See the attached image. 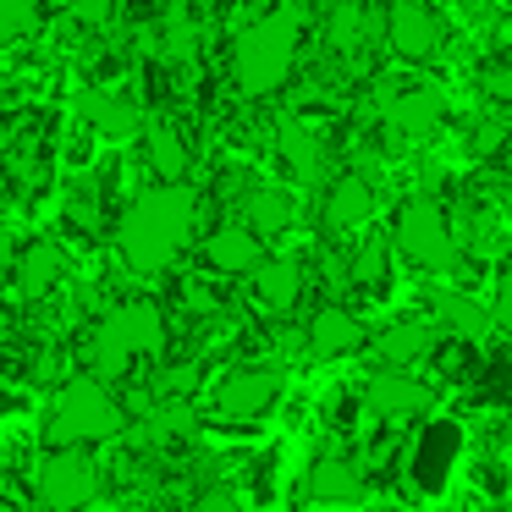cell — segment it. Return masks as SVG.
<instances>
[{"instance_id": "8992f818", "label": "cell", "mask_w": 512, "mask_h": 512, "mask_svg": "<svg viewBox=\"0 0 512 512\" xmlns=\"http://www.w3.org/2000/svg\"><path fill=\"white\" fill-rule=\"evenodd\" d=\"M34 496L45 512H83L100 496V468L83 457V446H56L34 468Z\"/></svg>"}, {"instance_id": "d6986e66", "label": "cell", "mask_w": 512, "mask_h": 512, "mask_svg": "<svg viewBox=\"0 0 512 512\" xmlns=\"http://www.w3.org/2000/svg\"><path fill=\"white\" fill-rule=\"evenodd\" d=\"M243 221L254 226L259 237H281L298 221V199H292L287 188H276V182H254V188L243 193Z\"/></svg>"}, {"instance_id": "cb8c5ba5", "label": "cell", "mask_w": 512, "mask_h": 512, "mask_svg": "<svg viewBox=\"0 0 512 512\" xmlns=\"http://www.w3.org/2000/svg\"><path fill=\"white\" fill-rule=\"evenodd\" d=\"M391 254H397L391 237H364V248L347 259V287H380L391 270Z\"/></svg>"}, {"instance_id": "5bb4252c", "label": "cell", "mask_w": 512, "mask_h": 512, "mask_svg": "<svg viewBox=\"0 0 512 512\" xmlns=\"http://www.w3.org/2000/svg\"><path fill=\"white\" fill-rule=\"evenodd\" d=\"M248 292H254L259 314H292L303 298V259L292 254H270L265 265L248 276Z\"/></svg>"}, {"instance_id": "9a60e30c", "label": "cell", "mask_w": 512, "mask_h": 512, "mask_svg": "<svg viewBox=\"0 0 512 512\" xmlns=\"http://www.w3.org/2000/svg\"><path fill=\"white\" fill-rule=\"evenodd\" d=\"M12 281H17V298H50V292L67 281V248H61L56 237H34V243L17 254Z\"/></svg>"}, {"instance_id": "d4e9b609", "label": "cell", "mask_w": 512, "mask_h": 512, "mask_svg": "<svg viewBox=\"0 0 512 512\" xmlns=\"http://www.w3.org/2000/svg\"><path fill=\"white\" fill-rule=\"evenodd\" d=\"M325 45H331L336 56H353V50L364 45V6H358V0H336V12L325 17Z\"/></svg>"}, {"instance_id": "f1b7e54d", "label": "cell", "mask_w": 512, "mask_h": 512, "mask_svg": "<svg viewBox=\"0 0 512 512\" xmlns=\"http://www.w3.org/2000/svg\"><path fill=\"white\" fill-rule=\"evenodd\" d=\"M490 314H496V331L512 336V259H507V270H501V281H496V303H490Z\"/></svg>"}, {"instance_id": "8fae6325", "label": "cell", "mask_w": 512, "mask_h": 512, "mask_svg": "<svg viewBox=\"0 0 512 512\" xmlns=\"http://www.w3.org/2000/svg\"><path fill=\"white\" fill-rule=\"evenodd\" d=\"M265 259H270L265 237H259L248 221H221V226H210V237H204V265H210L215 276H254Z\"/></svg>"}, {"instance_id": "ac0fdd59", "label": "cell", "mask_w": 512, "mask_h": 512, "mask_svg": "<svg viewBox=\"0 0 512 512\" xmlns=\"http://www.w3.org/2000/svg\"><path fill=\"white\" fill-rule=\"evenodd\" d=\"M452 457H457V424H430V430L413 441L408 479L424 490V496H435V490L446 485V468H452Z\"/></svg>"}, {"instance_id": "5b68a950", "label": "cell", "mask_w": 512, "mask_h": 512, "mask_svg": "<svg viewBox=\"0 0 512 512\" xmlns=\"http://www.w3.org/2000/svg\"><path fill=\"white\" fill-rule=\"evenodd\" d=\"M391 243L413 270H452L457 265V221L446 215L441 199L413 193L391 221Z\"/></svg>"}, {"instance_id": "7402d4cb", "label": "cell", "mask_w": 512, "mask_h": 512, "mask_svg": "<svg viewBox=\"0 0 512 512\" xmlns=\"http://www.w3.org/2000/svg\"><path fill=\"white\" fill-rule=\"evenodd\" d=\"M276 149H281V160L292 166L298 182H320L325 177V144H320V133H314L309 122L287 116V122L276 127Z\"/></svg>"}, {"instance_id": "3957f363", "label": "cell", "mask_w": 512, "mask_h": 512, "mask_svg": "<svg viewBox=\"0 0 512 512\" xmlns=\"http://www.w3.org/2000/svg\"><path fill=\"white\" fill-rule=\"evenodd\" d=\"M166 347V314L149 298H127L94 325L89 336V369L100 380H116L138 364V358H155Z\"/></svg>"}, {"instance_id": "603a6c76", "label": "cell", "mask_w": 512, "mask_h": 512, "mask_svg": "<svg viewBox=\"0 0 512 512\" xmlns=\"http://www.w3.org/2000/svg\"><path fill=\"white\" fill-rule=\"evenodd\" d=\"M435 325H441L446 336H457V342H479V336L496 325V314H485V303L468 298V292H441V298H435Z\"/></svg>"}, {"instance_id": "277c9868", "label": "cell", "mask_w": 512, "mask_h": 512, "mask_svg": "<svg viewBox=\"0 0 512 512\" xmlns=\"http://www.w3.org/2000/svg\"><path fill=\"white\" fill-rule=\"evenodd\" d=\"M127 408L111 397L100 375H72L67 386L56 391V408H50V446H100L122 435Z\"/></svg>"}, {"instance_id": "ffe728a7", "label": "cell", "mask_w": 512, "mask_h": 512, "mask_svg": "<svg viewBox=\"0 0 512 512\" xmlns=\"http://www.w3.org/2000/svg\"><path fill=\"white\" fill-rule=\"evenodd\" d=\"M430 347H435V325L430 320H391L386 331L375 336V353H380V364H391V369H413L419 358H430Z\"/></svg>"}, {"instance_id": "4fadbf2b", "label": "cell", "mask_w": 512, "mask_h": 512, "mask_svg": "<svg viewBox=\"0 0 512 512\" xmlns=\"http://www.w3.org/2000/svg\"><path fill=\"white\" fill-rule=\"evenodd\" d=\"M441 116H446L441 89H430V83H424V89H402L386 100V133L402 138V144H424V138L441 127Z\"/></svg>"}, {"instance_id": "1f68e13d", "label": "cell", "mask_w": 512, "mask_h": 512, "mask_svg": "<svg viewBox=\"0 0 512 512\" xmlns=\"http://www.w3.org/2000/svg\"><path fill=\"white\" fill-rule=\"evenodd\" d=\"M6 512H23V507H17V501H12V507H6Z\"/></svg>"}, {"instance_id": "30bf717a", "label": "cell", "mask_w": 512, "mask_h": 512, "mask_svg": "<svg viewBox=\"0 0 512 512\" xmlns=\"http://www.w3.org/2000/svg\"><path fill=\"white\" fill-rule=\"evenodd\" d=\"M369 215H375V182L364 177V171H342V177H331V188L320 193V226L336 237H353L369 226Z\"/></svg>"}, {"instance_id": "83f0119b", "label": "cell", "mask_w": 512, "mask_h": 512, "mask_svg": "<svg viewBox=\"0 0 512 512\" xmlns=\"http://www.w3.org/2000/svg\"><path fill=\"white\" fill-rule=\"evenodd\" d=\"M479 94H485L496 111H512V61H496V67L479 72Z\"/></svg>"}, {"instance_id": "f546056e", "label": "cell", "mask_w": 512, "mask_h": 512, "mask_svg": "<svg viewBox=\"0 0 512 512\" xmlns=\"http://www.w3.org/2000/svg\"><path fill=\"white\" fill-rule=\"evenodd\" d=\"M193 512H248V507L237 496H226V490H210V496H199V507H193Z\"/></svg>"}, {"instance_id": "e0dca14e", "label": "cell", "mask_w": 512, "mask_h": 512, "mask_svg": "<svg viewBox=\"0 0 512 512\" xmlns=\"http://www.w3.org/2000/svg\"><path fill=\"white\" fill-rule=\"evenodd\" d=\"M364 479H369L364 463L325 452V457H314L309 479H303V496H309V501H325V507H347V501L364 496Z\"/></svg>"}, {"instance_id": "4dcf8cb0", "label": "cell", "mask_w": 512, "mask_h": 512, "mask_svg": "<svg viewBox=\"0 0 512 512\" xmlns=\"http://www.w3.org/2000/svg\"><path fill=\"white\" fill-rule=\"evenodd\" d=\"M501 215H507V221H512V182H507V188H501Z\"/></svg>"}, {"instance_id": "52a82bcc", "label": "cell", "mask_w": 512, "mask_h": 512, "mask_svg": "<svg viewBox=\"0 0 512 512\" xmlns=\"http://www.w3.org/2000/svg\"><path fill=\"white\" fill-rule=\"evenodd\" d=\"M380 34H386V50H391V56L408 61V67H419V61H430L435 50H441L446 17L435 12L430 0H391Z\"/></svg>"}, {"instance_id": "7c38bea8", "label": "cell", "mask_w": 512, "mask_h": 512, "mask_svg": "<svg viewBox=\"0 0 512 512\" xmlns=\"http://www.w3.org/2000/svg\"><path fill=\"white\" fill-rule=\"evenodd\" d=\"M78 116L89 122V133L111 138V144H133V138H144V105L133 100V94H116V89H89L78 100Z\"/></svg>"}, {"instance_id": "9c48e42d", "label": "cell", "mask_w": 512, "mask_h": 512, "mask_svg": "<svg viewBox=\"0 0 512 512\" xmlns=\"http://www.w3.org/2000/svg\"><path fill=\"white\" fill-rule=\"evenodd\" d=\"M364 408L375 413L380 424H408V419H424V413L435 408V391L424 386L419 375H408V369L380 364L364 386Z\"/></svg>"}, {"instance_id": "2e32d148", "label": "cell", "mask_w": 512, "mask_h": 512, "mask_svg": "<svg viewBox=\"0 0 512 512\" xmlns=\"http://www.w3.org/2000/svg\"><path fill=\"white\" fill-rule=\"evenodd\" d=\"M303 342H309L314 358H347V353L364 347V320H358L353 309H342V303H320V309L309 314Z\"/></svg>"}, {"instance_id": "ba28073f", "label": "cell", "mask_w": 512, "mask_h": 512, "mask_svg": "<svg viewBox=\"0 0 512 512\" xmlns=\"http://www.w3.org/2000/svg\"><path fill=\"white\" fill-rule=\"evenodd\" d=\"M281 386H287L281 369H265V364L232 369V375L210 391V413L226 419V424H254V419H265V413L281 402Z\"/></svg>"}, {"instance_id": "7a4b0ae2", "label": "cell", "mask_w": 512, "mask_h": 512, "mask_svg": "<svg viewBox=\"0 0 512 512\" xmlns=\"http://www.w3.org/2000/svg\"><path fill=\"white\" fill-rule=\"evenodd\" d=\"M298 45H303V12L292 6V0L276 6V12H265L259 23H248L243 34L232 39V83H237V94H248V100L276 94L281 83L292 78Z\"/></svg>"}, {"instance_id": "4316f807", "label": "cell", "mask_w": 512, "mask_h": 512, "mask_svg": "<svg viewBox=\"0 0 512 512\" xmlns=\"http://www.w3.org/2000/svg\"><path fill=\"white\" fill-rule=\"evenodd\" d=\"M193 56H199V28H193L188 17H166V45H160V61L188 67Z\"/></svg>"}, {"instance_id": "6da1fadb", "label": "cell", "mask_w": 512, "mask_h": 512, "mask_svg": "<svg viewBox=\"0 0 512 512\" xmlns=\"http://www.w3.org/2000/svg\"><path fill=\"white\" fill-rule=\"evenodd\" d=\"M193 226H199V193L188 182H155V188H144L127 204L122 226H116L122 265L133 276H160L166 265H177Z\"/></svg>"}, {"instance_id": "484cf974", "label": "cell", "mask_w": 512, "mask_h": 512, "mask_svg": "<svg viewBox=\"0 0 512 512\" xmlns=\"http://www.w3.org/2000/svg\"><path fill=\"white\" fill-rule=\"evenodd\" d=\"M39 28H45V6L39 0H0V34H6V45H23Z\"/></svg>"}, {"instance_id": "44dd1931", "label": "cell", "mask_w": 512, "mask_h": 512, "mask_svg": "<svg viewBox=\"0 0 512 512\" xmlns=\"http://www.w3.org/2000/svg\"><path fill=\"white\" fill-rule=\"evenodd\" d=\"M144 160H149V171H155V182H188V171H193V149L171 122L144 127Z\"/></svg>"}]
</instances>
